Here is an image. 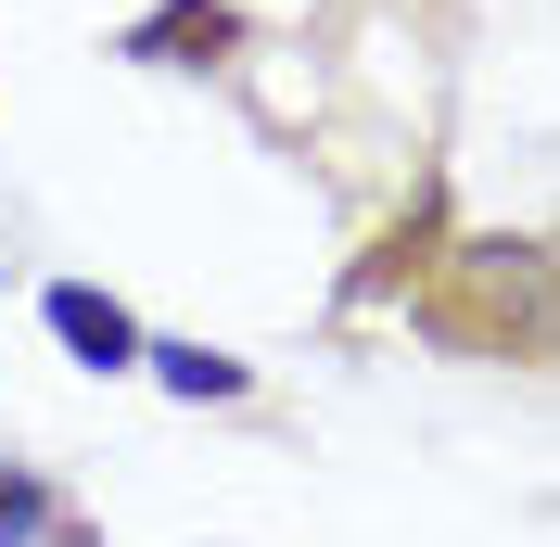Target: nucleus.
Segmentation results:
<instances>
[{"label":"nucleus","instance_id":"2","mask_svg":"<svg viewBox=\"0 0 560 547\" xmlns=\"http://www.w3.org/2000/svg\"><path fill=\"white\" fill-rule=\"evenodd\" d=\"M230 38H243V13H230V0H153L115 51H128V65H217Z\"/></svg>","mask_w":560,"mask_h":547},{"label":"nucleus","instance_id":"1","mask_svg":"<svg viewBox=\"0 0 560 547\" xmlns=\"http://www.w3.org/2000/svg\"><path fill=\"white\" fill-rule=\"evenodd\" d=\"M38 318H51V344H65L77 370H103V382L140 370V344H153V331H140V318L103 293V280H51V293H38Z\"/></svg>","mask_w":560,"mask_h":547},{"label":"nucleus","instance_id":"3","mask_svg":"<svg viewBox=\"0 0 560 547\" xmlns=\"http://www.w3.org/2000/svg\"><path fill=\"white\" fill-rule=\"evenodd\" d=\"M140 370L166 382L178 408H243V395H255V370H243V357H217V344H140Z\"/></svg>","mask_w":560,"mask_h":547},{"label":"nucleus","instance_id":"4","mask_svg":"<svg viewBox=\"0 0 560 547\" xmlns=\"http://www.w3.org/2000/svg\"><path fill=\"white\" fill-rule=\"evenodd\" d=\"M51 535H65V497L26 458H0V547H51Z\"/></svg>","mask_w":560,"mask_h":547}]
</instances>
